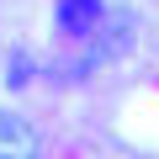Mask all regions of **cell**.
<instances>
[{"mask_svg": "<svg viewBox=\"0 0 159 159\" xmlns=\"http://www.w3.org/2000/svg\"><path fill=\"white\" fill-rule=\"evenodd\" d=\"M133 43H138V16L127 11V6H111L106 11V21L96 27V37H90V69H101L106 58H122V53H133Z\"/></svg>", "mask_w": 159, "mask_h": 159, "instance_id": "cell-1", "label": "cell"}, {"mask_svg": "<svg viewBox=\"0 0 159 159\" xmlns=\"http://www.w3.org/2000/svg\"><path fill=\"white\" fill-rule=\"evenodd\" d=\"M0 159H48L37 122L11 111V106H0Z\"/></svg>", "mask_w": 159, "mask_h": 159, "instance_id": "cell-2", "label": "cell"}, {"mask_svg": "<svg viewBox=\"0 0 159 159\" xmlns=\"http://www.w3.org/2000/svg\"><path fill=\"white\" fill-rule=\"evenodd\" d=\"M101 21H106V0H53V27L69 43H90Z\"/></svg>", "mask_w": 159, "mask_h": 159, "instance_id": "cell-3", "label": "cell"}, {"mask_svg": "<svg viewBox=\"0 0 159 159\" xmlns=\"http://www.w3.org/2000/svg\"><path fill=\"white\" fill-rule=\"evenodd\" d=\"M32 80H37V64L27 58V48H16V53L6 58V90H27Z\"/></svg>", "mask_w": 159, "mask_h": 159, "instance_id": "cell-4", "label": "cell"}]
</instances>
